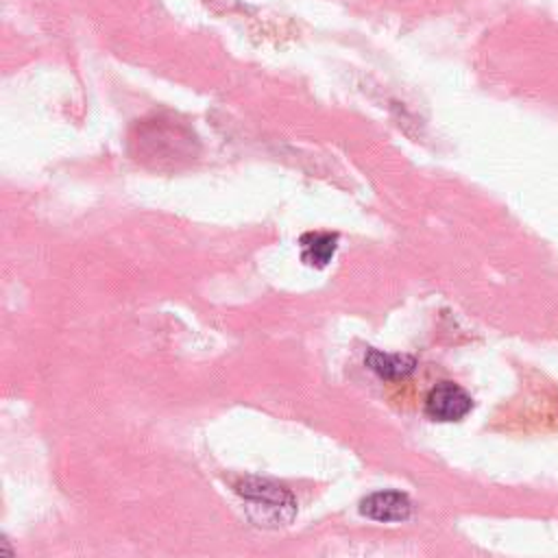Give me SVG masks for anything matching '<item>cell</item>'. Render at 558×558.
<instances>
[{"instance_id":"2","label":"cell","mask_w":558,"mask_h":558,"mask_svg":"<svg viewBox=\"0 0 558 558\" xmlns=\"http://www.w3.org/2000/svg\"><path fill=\"white\" fill-rule=\"evenodd\" d=\"M238 493L253 501L255 508H264V514H270L272 519H290L294 512V499L292 495L272 482L266 480H246L238 486Z\"/></svg>"},{"instance_id":"5","label":"cell","mask_w":558,"mask_h":558,"mask_svg":"<svg viewBox=\"0 0 558 558\" xmlns=\"http://www.w3.org/2000/svg\"><path fill=\"white\" fill-rule=\"evenodd\" d=\"M366 366L377 373L384 379H401L410 375L416 366L414 357L410 355H399V353H381V351H368L366 355Z\"/></svg>"},{"instance_id":"3","label":"cell","mask_w":558,"mask_h":558,"mask_svg":"<svg viewBox=\"0 0 558 558\" xmlns=\"http://www.w3.org/2000/svg\"><path fill=\"white\" fill-rule=\"evenodd\" d=\"M360 512L375 521H405L412 514V504L403 493L379 490L362 499Z\"/></svg>"},{"instance_id":"1","label":"cell","mask_w":558,"mask_h":558,"mask_svg":"<svg viewBox=\"0 0 558 558\" xmlns=\"http://www.w3.org/2000/svg\"><path fill=\"white\" fill-rule=\"evenodd\" d=\"M473 401L464 388L453 381L436 384L425 397V414L434 421H460L469 414Z\"/></svg>"},{"instance_id":"4","label":"cell","mask_w":558,"mask_h":558,"mask_svg":"<svg viewBox=\"0 0 558 558\" xmlns=\"http://www.w3.org/2000/svg\"><path fill=\"white\" fill-rule=\"evenodd\" d=\"M301 257L305 264L323 268L333 257L338 246V233L327 231H310L301 235Z\"/></svg>"}]
</instances>
